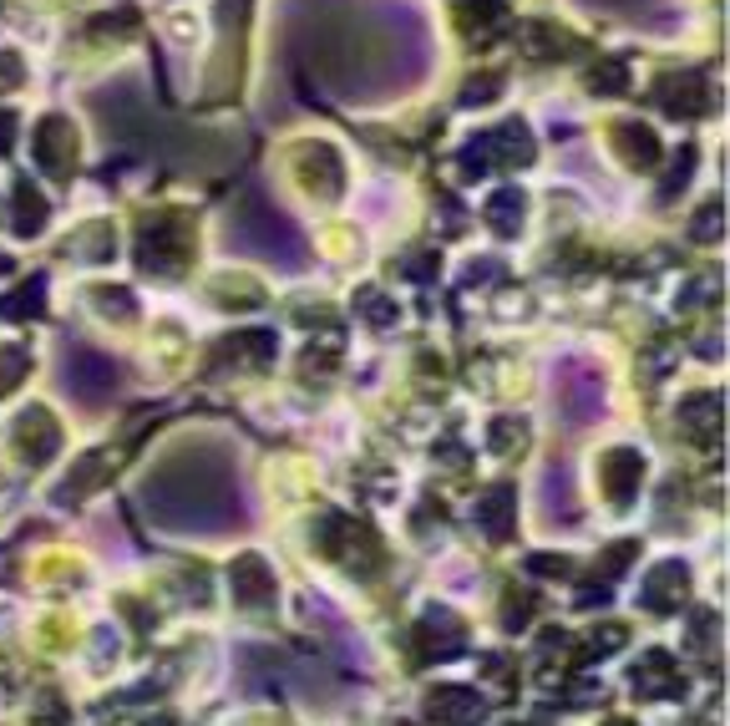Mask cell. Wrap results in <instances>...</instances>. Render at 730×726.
Here are the masks:
<instances>
[{
    "label": "cell",
    "instance_id": "1",
    "mask_svg": "<svg viewBox=\"0 0 730 726\" xmlns=\"http://www.w3.org/2000/svg\"><path fill=\"white\" fill-rule=\"evenodd\" d=\"M193 259V219L183 208H153L137 223V265L147 275H183Z\"/></svg>",
    "mask_w": 730,
    "mask_h": 726
},
{
    "label": "cell",
    "instance_id": "2",
    "mask_svg": "<svg viewBox=\"0 0 730 726\" xmlns=\"http://www.w3.org/2000/svg\"><path fill=\"white\" fill-rule=\"evenodd\" d=\"M234 234L248 239V244H254L259 254L279 259V265H300V234H294L290 219H284L279 208H269L264 198H248V204L239 208ZM248 244H244V250H248Z\"/></svg>",
    "mask_w": 730,
    "mask_h": 726
},
{
    "label": "cell",
    "instance_id": "3",
    "mask_svg": "<svg viewBox=\"0 0 730 726\" xmlns=\"http://www.w3.org/2000/svg\"><path fill=\"white\" fill-rule=\"evenodd\" d=\"M294 179H300V189L309 193V198H320V204H330V198H340V189H345V164H340V153L330 148V143H294Z\"/></svg>",
    "mask_w": 730,
    "mask_h": 726
},
{
    "label": "cell",
    "instance_id": "4",
    "mask_svg": "<svg viewBox=\"0 0 730 726\" xmlns=\"http://www.w3.org/2000/svg\"><path fill=\"white\" fill-rule=\"evenodd\" d=\"M122 382V366L102 351H92V346H72L66 351V386H72V397L82 401H107L118 391Z\"/></svg>",
    "mask_w": 730,
    "mask_h": 726
},
{
    "label": "cell",
    "instance_id": "5",
    "mask_svg": "<svg viewBox=\"0 0 730 726\" xmlns=\"http://www.w3.org/2000/svg\"><path fill=\"white\" fill-rule=\"evenodd\" d=\"M655 102L670 112V118L690 122L701 118V112H710V102H716V92H710V82H705L701 72H670L665 82L655 87Z\"/></svg>",
    "mask_w": 730,
    "mask_h": 726
},
{
    "label": "cell",
    "instance_id": "6",
    "mask_svg": "<svg viewBox=\"0 0 730 726\" xmlns=\"http://www.w3.org/2000/svg\"><path fill=\"white\" fill-rule=\"evenodd\" d=\"M609 148L619 153V164H629L634 173H655L659 158H665L655 128H649V122H634V118L609 122Z\"/></svg>",
    "mask_w": 730,
    "mask_h": 726
},
{
    "label": "cell",
    "instance_id": "7",
    "mask_svg": "<svg viewBox=\"0 0 730 726\" xmlns=\"http://www.w3.org/2000/svg\"><path fill=\"white\" fill-rule=\"evenodd\" d=\"M11 443L21 447V458H26L31 468H41L46 458H57V447H61L57 416L46 412V407H26V412L11 422Z\"/></svg>",
    "mask_w": 730,
    "mask_h": 726
},
{
    "label": "cell",
    "instance_id": "8",
    "mask_svg": "<svg viewBox=\"0 0 730 726\" xmlns=\"http://www.w3.org/2000/svg\"><path fill=\"white\" fill-rule=\"evenodd\" d=\"M76 122L72 118H41V128H36V158H41V168L51 173V179H72L76 168Z\"/></svg>",
    "mask_w": 730,
    "mask_h": 726
},
{
    "label": "cell",
    "instance_id": "9",
    "mask_svg": "<svg viewBox=\"0 0 730 726\" xmlns=\"http://www.w3.org/2000/svg\"><path fill=\"white\" fill-rule=\"evenodd\" d=\"M558 391H563V416H569V422H594V416L604 412V382L588 366L563 371Z\"/></svg>",
    "mask_w": 730,
    "mask_h": 726
},
{
    "label": "cell",
    "instance_id": "10",
    "mask_svg": "<svg viewBox=\"0 0 730 726\" xmlns=\"http://www.w3.org/2000/svg\"><path fill=\"white\" fill-rule=\"evenodd\" d=\"M644 477V458L634 447H613L609 458H604V493H609L613 508H629L634 504V488H640Z\"/></svg>",
    "mask_w": 730,
    "mask_h": 726
},
{
    "label": "cell",
    "instance_id": "11",
    "mask_svg": "<svg viewBox=\"0 0 730 726\" xmlns=\"http://www.w3.org/2000/svg\"><path fill=\"white\" fill-rule=\"evenodd\" d=\"M275 361V336L269 330H239V336H229V341L214 351V366L229 371V366H254L264 371Z\"/></svg>",
    "mask_w": 730,
    "mask_h": 726
},
{
    "label": "cell",
    "instance_id": "12",
    "mask_svg": "<svg viewBox=\"0 0 730 726\" xmlns=\"http://www.w3.org/2000/svg\"><path fill=\"white\" fill-rule=\"evenodd\" d=\"M487 143H492V164L497 168H527L533 164V153H538V143H533V128L527 122H502V128H492L487 133Z\"/></svg>",
    "mask_w": 730,
    "mask_h": 726
},
{
    "label": "cell",
    "instance_id": "13",
    "mask_svg": "<svg viewBox=\"0 0 730 726\" xmlns=\"http://www.w3.org/2000/svg\"><path fill=\"white\" fill-rule=\"evenodd\" d=\"M11 229L21 239H31V234H41L46 229V198L31 179H15V189H11Z\"/></svg>",
    "mask_w": 730,
    "mask_h": 726
},
{
    "label": "cell",
    "instance_id": "14",
    "mask_svg": "<svg viewBox=\"0 0 730 726\" xmlns=\"http://www.w3.org/2000/svg\"><path fill=\"white\" fill-rule=\"evenodd\" d=\"M502 26H508V5L502 0H467L462 5V31L472 36V46H487Z\"/></svg>",
    "mask_w": 730,
    "mask_h": 726
},
{
    "label": "cell",
    "instance_id": "15",
    "mask_svg": "<svg viewBox=\"0 0 730 726\" xmlns=\"http://www.w3.org/2000/svg\"><path fill=\"white\" fill-rule=\"evenodd\" d=\"M523 214H527V198L518 189H497L492 198H487V223H492V234H502V239H512L523 229Z\"/></svg>",
    "mask_w": 730,
    "mask_h": 726
},
{
    "label": "cell",
    "instance_id": "16",
    "mask_svg": "<svg viewBox=\"0 0 730 726\" xmlns=\"http://www.w3.org/2000/svg\"><path fill=\"white\" fill-rule=\"evenodd\" d=\"M46 311V275H31L26 285H15L11 295L0 300V315L5 320H36Z\"/></svg>",
    "mask_w": 730,
    "mask_h": 726
},
{
    "label": "cell",
    "instance_id": "17",
    "mask_svg": "<svg viewBox=\"0 0 730 726\" xmlns=\"http://www.w3.org/2000/svg\"><path fill=\"white\" fill-rule=\"evenodd\" d=\"M234 590L244 605H269L275 600V579L264 569V559H239L234 564Z\"/></svg>",
    "mask_w": 730,
    "mask_h": 726
},
{
    "label": "cell",
    "instance_id": "18",
    "mask_svg": "<svg viewBox=\"0 0 730 726\" xmlns=\"http://www.w3.org/2000/svg\"><path fill=\"white\" fill-rule=\"evenodd\" d=\"M477 529H483L487 539H508L512 534V493L508 488H492L477 504Z\"/></svg>",
    "mask_w": 730,
    "mask_h": 726
},
{
    "label": "cell",
    "instance_id": "19",
    "mask_svg": "<svg viewBox=\"0 0 730 726\" xmlns=\"http://www.w3.org/2000/svg\"><path fill=\"white\" fill-rule=\"evenodd\" d=\"M685 432H701L705 443H716V437H720V397H716V391L685 401Z\"/></svg>",
    "mask_w": 730,
    "mask_h": 726
},
{
    "label": "cell",
    "instance_id": "20",
    "mask_svg": "<svg viewBox=\"0 0 730 726\" xmlns=\"http://www.w3.org/2000/svg\"><path fill=\"white\" fill-rule=\"evenodd\" d=\"M543 504H548L553 519H573V513H579V504H573V493H569V468H563V462H553V468L543 473Z\"/></svg>",
    "mask_w": 730,
    "mask_h": 726
},
{
    "label": "cell",
    "instance_id": "21",
    "mask_svg": "<svg viewBox=\"0 0 730 726\" xmlns=\"http://www.w3.org/2000/svg\"><path fill=\"white\" fill-rule=\"evenodd\" d=\"M588 92L613 97V92H629V61L624 57H604L588 66Z\"/></svg>",
    "mask_w": 730,
    "mask_h": 726
},
{
    "label": "cell",
    "instance_id": "22",
    "mask_svg": "<svg viewBox=\"0 0 730 726\" xmlns=\"http://www.w3.org/2000/svg\"><path fill=\"white\" fill-rule=\"evenodd\" d=\"M118 458H122V452H102V458L82 462V468H76V473L66 477V498H82V493H92L107 473H112V468H118Z\"/></svg>",
    "mask_w": 730,
    "mask_h": 726
},
{
    "label": "cell",
    "instance_id": "23",
    "mask_svg": "<svg viewBox=\"0 0 730 726\" xmlns=\"http://www.w3.org/2000/svg\"><path fill=\"white\" fill-rule=\"evenodd\" d=\"M680 594H685V569H680V564H659L655 579H649V590H644V600H649V605H674Z\"/></svg>",
    "mask_w": 730,
    "mask_h": 726
},
{
    "label": "cell",
    "instance_id": "24",
    "mask_svg": "<svg viewBox=\"0 0 730 726\" xmlns=\"http://www.w3.org/2000/svg\"><path fill=\"white\" fill-rule=\"evenodd\" d=\"M695 164H701V153H695V148L685 143V148H680V153L670 158V168H665V179H659V193H665V198H674V193H680V189L690 183Z\"/></svg>",
    "mask_w": 730,
    "mask_h": 726
},
{
    "label": "cell",
    "instance_id": "25",
    "mask_svg": "<svg viewBox=\"0 0 730 726\" xmlns=\"http://www.w3.org/2000/svg\"><path fill=\"white\" fill-rule=\"evenodd\" d=\"M127 31H137V11H132V5H122V11H107V15H97V21H87V36H92V41H102V36H127Z\"/></svg>",
    "mask_w": 730,
    "mask_h": 726
},
{
    "label": "cell",
    "instance_id": "26",
    "mask_svg": "<svg viewBox=\"0 0 730 726\" xmlns=\"http://www.w3.org/2000/svg\"><path fill=\"white\" fill-rule=\"evenodd\" d=\"M248 11H254V0H219V5H214L219 31H223V41H229V46H239V31H244Z\"/></svg>",
    "mask_w": 730,
    "mask_h": 726
},
{
    "label": "cell",
    "instance_id": "27",
    "mask_svg": "<svg viewBox=\"0 0 730 726\" xmlns=\"http://www.w3.org/2000/svg\"><path fill=\"white\" fill-rule=\"evenodd\" d=\"M76 254H87V259H112V223H92L76 234Z\"/></svg>",
    "mask_w": 730,
    "mask_h": 726
},
{
    "label": "cell",
    "instance_id": "28",
    "mask_svg": "<svg viewBox=\"0 0 730 726\" xmlns=\"http://www.w3.org/2000/svg\"><path fill=\"white\" fill-rule=\"evenodd\" d=\"M355 311H361L365 320H376V326H396V305L386 290H361V295H355Z\"/></svg>",
    "mask_w": 730,
    "mask_h": 726
},
{
    "label": "cell",
    "instance_id": "29",
    "mask_svg": "<svg viewBox=\"0 0 730 726\" xmlns=\"http://www.w3.org/2000/svg\"><path fill=\"white\" fill-rule=\"evenodd\" d=\"M720 229H726V204H720V198H710V204L701 208V219L690 223V239H701V244H716Z\"/></svg>",
    "mask_w": 730,
    "mask_h": 726
},
{
    "label": "cell",
    "instance_id": "30",
    "mask_svg": "<svg viewBox=\"0 0 730 726\" xmlns=\"http://www.w3.org/2000/svg\"><path fill=\"white\" fill-rule=\"evenodd\" d=\"M487 168H497L492 164V143H487V133H477L467 148H462V173H467V179H483Z\"/></svg>",
    "mask_w": 730,
    "mask_h": 726
},
{
    "label": "cell",
    "instance_id": "31",
    "mask_svg": "<svg viewBox=\"0 0 730 726\" xmlns=\"http://www.w3.org/2000/svg\"><path fill=\"white\" fill-rule=\"evenodd\" d=\"M26 351L21 346H11V351H0V391H11V386H21V376H26Z\"/></svg>",
    "mask_w": 730,
    "mask_h": 726
},
{
    "label": "cell",
    "instance_id": "32",
    "mask_svg": "<svg viewBox=\"0 0 730 726\" xmlns=\"http://www.w3.org/2000/svg\"><path fill=\"white\" fill-rule=\"evenodd\" d=\"M497 92H502V82H497V76H472L457 102H462V107H477V102H492Z\"/></svg>",
    "mask_w": 730,
    "mask_h": 726
},
{
    "label": "cell",
    "instance_id": "33",
    "mask_svg": "<svg viewBox=\"0 0 730 726\" xmlns=\"http://www.w3.org/2000/svg\"><path fill=\"white\" fill-rule=\"evenodd\" d=\"M558 41H563V36H558L553 26H533V31H527V51H538V57H563L569 46H558Z\"/></svg>",
    "mask_w": 730,
    "mask_h": 726
},
{
    "label": "cell",
    "instance_id": "34",
    "mask_svg": "<svg viewBox=\"0 0 730 726\" xmlns=\"http://www.w3.org/2000/svg\"><path fill=\"white\" fill-rule=\"evenodd\" d=\"M523 437H527L523 422H492V443H497V452H518V447H523Z\"/></svg>",
    "mask_w": 730,
    "mask_h": 726
},
{
    "label": "cell",
    "instance_id": "35",
    "mask_svg": "<svg viewBox=\"0 0 730 726\" xmlns=\"http://www.w3.org/2000/svg\"><path fill=\"white\" fill-rule=\"evenodd\" d=\"M97 305H102L107 315H122V320L132 315V295L127 290H112V285H97Z\"/></svg>",
    "mask_w": 730,
    "mask_h": 726
},
{
    "label": "cell",
    "instance_id": "36",
    "mask_svg": "<svg viewBox=\"0 0 730 726\" xmlns=\"http://www.w3.org/2000/svg\"><path fill=\"white\" fill-rule=\"evenodd\" d=\"M401 275H406V280H431V275H437V254L426 250V254H416V259H401Z\"/></svg>",
    "mask_w": 730,
    "mask_h": 726
},
{
    "label": "cell",
    "instance_id": "37",
    "mask_svg": "<svg viewBox=\"0 0 730 726\" xmlns=\"http://www.w3.org/2000/svg\"><path fill=\"white\" fill-rule=\"evenodd\" d=\"M21 82H26V61L15 57V51H5V57H0V92L21 87Z\"/></svg>",
    "mask_w": 730,
    "mask_h": 726
},
{
    "label": "cell",
    "instance_id": "38",
    "mask_svg": "<svg viewBox=\"0 0 730 726\" xmlns=\"http://www.w3.org/2000/svg\"><path fill=\"white\" fill-rule=\"evenodd\" d=\"M15 133H21V128H15V112H0V158L15 148Z\"/></svg>",
    "mask_w": 730,
    "mask_h": 726
},
{
    "label": "cell",
    "instance_id": "39",
    "mask_svg": "<svg viewBox=\"0 0 730 726\" xmlns=\"http://www.w3.org/2000/svg\"><path fill=\"white\" fill-rule=\"evenodd\" d=\"M0 275H11V259H5V254H0Z\"/></svg>",
    "mask_w": 730,
    "mask_h": 726
},
{
    "label": "cell",
    "instance_id": "40",
    "mask_svg": "<svg viewBox=\"0 0 730 726\" xmlns=\"http://www.w3.org/2000/svg\"><path fill=\"white\" fill-rule=\"evenodd\" d=\"M594 5H624V0H594Z\"/></svg>",
    "mask_w": 730,
    "mask_h": 726
}]
</instances>
